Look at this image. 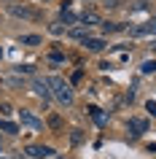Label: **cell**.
I'll return each mask as SVG.
<instances>
[{"label": "cell", "instance_id": "obj_1", "mask_svg": "<svg viewBox=\"0 0 156 159\" xmlns=\"http://www.w3.org/2000/svg\"><path fill=\"white\" fill-rule=\"evenodd\" d=\"M49 89L62 105H70V102H73V89H70V84H67L65 78H59V75L49 78Z\"/></svg>", "mask_w": 156, "mask_h": 159}, {"label": "cell", "instance_id": "obj_2", "mask_svg": "<svg viewBox=\"0 0 156 159\" xmlns=\"http://www.w3.org/2000/svg\"><path fill=\"white\" fill-rule=\"evenodd\" d=\"M19 119H22V124H25V127H30V129H35V132H41V129H43V121L35 116L33 111L22 108V111H19Z\"/></svg>", "mask_w": 156, "mask_h": 159}, {"label": "cell", "instance_id": "obj_3", "mask_svg": "<svg viewBox=\"0 0 156 159\" xmlns=\"http://www.w3.org/2000/svg\"><path fill=\"white\" fill-rule=\"evenodd\" d=\"M33 92L38 94V97H43V100H49V97H51L49 81H46V78H33Z\"/></svg>", "mask_w": 156, "mask_h": 159}, {"label": "cell", "instance_id": "obj_4", "mask_svg": "<svg viewBox=\"0 0 156 159\" xmlns=\"http://www.w3.org/2000/svg\"><path fill=\"white\" fill-rule=\"evenodd\" d=\"M54 154V148H49V146H27V157L33 159H46Z\"/></svg>", "mask_w": 156, "mask_h": 159}, {"label": "cell", "instance_id": "obj_5", "mask_svg": "<svg viewBox=\"0 0 156 159\" xmlns=\"http://www.w3.org/2000/svg\"><path fill=\"white\" fill-rule=\"evenodd\" d=\"M86 111H89L91 121H94V124H97V127H105V124H108V113H105V111H102V108H97V105H89V108H86Z\"/></svg>", "mask_w": 156, "mask_h": 159}, {"label": "cell", "instance_id": "obj_6", "mask_svg": "<svg viewBox=\"0 0 156 159\" xmlns=\"http://www.w3.org/2000/svg\"><path fill=\"white\" fill-rule=\"evenodd\" d=\"M132 38H140V35H156V19L148 22V25H140V27H132L129 30Z\"/></svg>", "mask_w": 156, "mask_h": 159}, {"label": "cell", "instance_id": "obj_7", "mask_svg": "<svg viewBox=\"0 0 156 159\" xmlns=\"http://www.w3.org/2000/svg\"><path fill=\"white\" fill-rule=\"evenodd\" d=\"M11 14H14V16H25V19H38V16H41L38 11H33V8H25V6H16V3L11 6Z\"/></svg>", "mask_w": 156, "mask_h": 159}, {"label": "cell", "instance_id": "obj_8", "mask_svg": "<svg viewBox=\"0 0 156 159\" xmlns=\"http://www.w3.org/2000/svg\"><path fill=\"white\" fill-rule=\"evenodd\" d=\"M129 132L132 135H143V132H148V121L145 119H129Z\"/></svg>", "mask_w": 156, "mask_h": 159}, {"label": "cell", "instance_id": "obj_9", "mask_svg": "<svg viewBox=\"0 0 156 159\" xmlns=\"http://www.w3.org/2000/svg\"><path fill=\"white\" fill-rule=\"evenodd\" d=\"M83 46H86L89 51H102L108 43L102 41V38H83Z\"/></svg>", "mask_w": 156, "mask_h": 159}, {"label": "cell", "instance_id": "obj_10", "mask_svg": "<svg viewBox=\"0 0 156 159\" xmlns=\"http://www.w3.org/2000/svg\"><path fill=\"white\" fill-rule=\"evenodd\" d=\"M78 22H81L83 27H91V25H100V16L89 11V14H81V19H78Z\"/></svg>", "mask_w": 156, "mask_h": 159}, {"label": "cell", "instance_id": "obj_11", "mask_svg": "<svg viewBox=\"0 0 156 159\" xmlns=\"http://www.w3.org/2000/svg\"><path fill=\"white\" fill-rule=\"evenodd\" d=\"M59 22H65V25H75V22H78V16H75L70 8H62V14H59Z\"/></svg>", "mask_w": 156, "mask_h": 159}, {"label": "cell", "instance_id": "obj_12", "mask_svg": "<svg viewBox=\"0 0 156 159\" xmlns=\"http://www.w3.org/2000/svg\"><path fill=\"white\" fill-rule=\"evenodd\" d=\"M0 132H8V135H16L19 127L14 124V121H6V119H0Z\"/></svg>", "mask_w": 156, "mask_h": 159}, {"label": "cell", "instance_id": "obj_13", "mask_svg": "<svg viewBox=\"0 0 156 159\" xmlns=\"http://www.w3.org/2000/svg\"><path fill=\"white\" fill-rule=\"evenodd\" d=\"M70 38H89V27H75V30H70Z\"/></svg>", "mask_w": 156, "mask_h": 159}, {"label": "cell", "instance_id": "obj_14", "mask_svg": "<svg viewBox=\"0 0 156 159\" xmlns=\"http://www.w3.org/2000/svg\"><path fill=\"white\" fill-rule=\"evenodd\" d=\"M22 43H25V46H38L41 38H38V35H22Z\"/></svg>", "mask_w": 156, "mask_h": 159}, {"label": "cell", "instance_id": "obj_15", "mask_svg": "<svg viewBox=\"0 0 156 159\" xmlns=\"http://www.w3.org/2000/svg\"><path fill=\"white\" fill-rule=\"evenodd\" d=\"M140 70H143V73H156V59H148V62H143V67H140Z\"/></svg>", "mask_w": 156, "mask_h": 159}, {"label": "cell", "instance_id": "obj_16", "mask_svg": "<svg viewBox=\"0 0 156 159\" xmlns=\"http://www.w3.org/2000/svg\"><path fill=\"white\" fill-rule=\"evenodd\" d=\"M102 30H105V33H116V30H121V25H116V22H105Z\"/></svg>", "mask_w": 156, "mask_h": 159}, {"label": "cell", "instance_id": "obj_17", "mask_svg": "<svg viewBox=\"0 0 156 159\" xmlns=\"http://www.w3.org/2000/svg\"><path fill=\"white\" fill-rule=\"evenodd\" d=\"M145 108L151 111V116H156V100H148V102H145Z\"/></svg>", "mask_w": 156, "mask_h": 159}, {"label": "cell", "instance_id": "obj_18", "mask_svg": "<svg viewBox=\"0 0 156 159\" xmlns=\"http://www.w3.org/2000/svg\"><path fill=\"white\" fill-rule=\"evenodd\" d=\"M49 124H51V127H54V129H57V127H59V116H57V113H54V116H51V119H49Z\"/></svg>", "mask_w": 156, "mask_h": 159}, {"label": "cell", "instance_id": "obj_19", "mask_svg": "<svg viewBox=\"0 0 156 159\" xmlns=\"http://www.w3.org/2000/svg\"><path fill=\"white\" fill-rule=\"evenodd\" d=\"M105 6H108V8H116V6H118V0H105Z\"/></svg>", "mask_w": 156, "mask_h": 159}, {"label": "cell", "instance_id": "obj_20", "mask_svg": "<svg viewBox=\"0 0 156 159\" xmlns=\"http://www.w3.org/2000/svg\"><path fill=\"white\" fill-rule=\"evenodd\" d=\"M0 159H8V157H3V154H0Z\"/></svg>", "mask_w": 156, "mask_h": 159}, {"label": "cell", "instance_id": "obj_21", "mask_svg": "<svg viewBox=\"0 0 156 159\" xmlns=\"http://www.w3.org/2000/svg\"><path fill=\"white\" fill-rule=\"evenodd\" d=\"M0 57H3V49H0Z\"/></svg>", "mask_w": 156, "mask_h": 159}, {"label": "cell", "instance_id": "obj_22", "mask_svg": "<svg viewBox=\"0 0 156 159\" xmlns=\"http://www.w3.org/2000/svg\"><path fill=\"white\" fill-rule=\"evenodd\" d=\"M8 3H14V0H8Z\"/></svg>", "mask_w": 156, "mask_h": 159}, {"label": "cell", "instance_id": "obj_23", "mask_svg": "<svg viewBox=\"0 0 156 159\" xmlns=\"http://www.w3.org/2000/svg\"><path fill=\"white\" fill-rule=\"evenodd\" d=\"M86 3H89V0H86Z\"/></svg>", "mask_w": 156, "mask_h": 159}]
</instances>
